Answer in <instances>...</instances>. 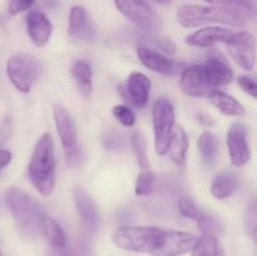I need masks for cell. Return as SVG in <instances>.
Wrapping results in <instances>:
<instances>
[{
  "label": "cell",
  "mask_w": 257,
  "mask_h": 256,
  "mask_svg": "<svg viewBox=\"0 0 257 256\" xmlns=\"http://www.w3.org/2000/svg\"><path fill=\"white\" fill-rule=\"evenodd\" d=\"M227 148L230 160L235 167H243L251 158L247 142V131L242 123H233L227 133Z\"/></svg>",
  "instance_id": "cell-9"
},
{
  "label": "cell",
  "mask_w": 257,
  "mask_h": 256,
  "mask_svg": "<svg viewBox=\"0 0 257 256\" xmlns=\"http://www.w3.org/2000/svg\"><path fill=\"white\" fill-rule=\"evenodd\" d=\"M156 3H158V4H163V5H166V4H170L171 3V0H155Z\"/></svg>",
  "instance_id": "cell-38"
},
{
  "label": "cell",
  "mask_w": 257,
  "mask_h": 256,
  "mask_svg": "<svg viewBox=\"0 0 257 256\" xmlns=\"http://www.w3.org/2000/svg\"><path fill=\"white\" fill-rule=\"evenodd\" d=\"M210 5H216V7L227 8V9L237 10V12L245 13L253 12V2L252 0H203Z\"/></svg>",
  "instance_id": "cell-28"
},
{
  "label": "cell",
  "mask_w": 257,
  "mask_h": 256,
  "mask_svg": "<svg viewBox=\"0 0 257 256\" xmlns=\"http://www.w3.org/2000/svg\"><path fill=\"white\" fill-rule=\"evenodd\" d=\"M243 223H245V230L247 235L256 241L257 237V212H256V205L255 202L251 203L247 207L245 212V218H243Z\"/></svg>",
  "instance_id": "cell-30"
},
{
  "label": "cell",
  "mask_w": 257,
  "mask_h": 256,
  "mask_svg": "<svg viewBox=\"0 0 257 256\" xmlns=\"http://www.w3.org/2000/svg\"><path fill=\"white\" fill-rule=\"evenodd\" d=\"M5 203L22 235L28 238H35L42 233V221L45 215L39 203L29 193L17 187L8 188Z\"/></svg>",
  "instance_id": "cell-3"
},
{
  "label": "cell",
  "mask_w": 257,
  "mask_h": 256,
  "mask_svg": "<svg viewBox=\"0 0 257 256\" xmlns=\"http://www.w3.org/2000/svg\"><path fill=\"white\" fill-rule=\"evenodd\" d=\"M68 32L70 35H80L85 32L87 27V12L82 7H72L69 10V17H68Z\"/></svg>",
  "instance_id": "cell-25"
},
{
  "label": "cell",
  "mask_w": 257,
  "mask_h": 256,
  "mask_svg": "<svg viewBox=\"0 0 257 256\" xmlns=\"http://www.w3.org/2000/svg\"><path fill=\"white\" fill-rule=\"evenodd\" d=\"M203 72H205V78L208 85L212 89L228 84L233 79V72L230 65L217 57H211L206 60L203 64Z\"/></svg>",
  "instance_id": "cell-15"
},
{
  "label": "cell",
  "mask_w": 257,
  "mask_h": 256,
  "mask_svg": "<svg viewBox=\"0 0 257 256\" xmlns=\"http://www.w3.org/2000/svg\"><path fill=\"white\" fill-rule=\"evenodd\" d=\"M161 48H162L165 52L170 53V54H173V53L176 52L175 44H173V43L171 42L170 39H167V38H166V39H163L162 42H161Z\"/></svg>",
  "instance_id": "cell-37"
},
{
  "label": "cell",
  "mask_w": 257,
  "mask_h": 256,
  "mask_svg": "<svg viewBox=\"0 0 257 256\" xmlns=\"http://www.w3.org/2000/svg\"><path fill=\"white\" fill-rule=\"evenodd\" d=\"M233 30L222 27H205L186 37V44L197 48H211L217 43H226Z\"/></svg>",
  "instance_id": "cell-14"
},
{
  "label": "cell",
  "mask_w": 257,
  "mask_h": 256,
  "mask_svg": "<svg viewBox=\"0 0 257 256\" xmlns=\"http://www.w3.org/2000/svg\"><path fill=\"white\" fill-rule=\"evenodd\" d=\"M42 233L47 237V240L55 247H64L67 242V237L58 222H55L53 218L44 216L42 221Z\"/></svg>",
  "instance_id": "cell-24"
},
{
  "label": "cell",
  "mask_w": 257,
  "mask_h": 256,
  "mask_svg": "<svg viewBox=\"0 0 257 256\" xmlns=\"http://www.w3.org/2000/svg\"><path fill=\"white\" fill-rule=\"evenodd\" d=\"M117 9L130 22L145 29H156L161 24L160 17L145 0H113Z\"/></svg>",
  "instance_id": "cell-8"
},
{
  "label": "cell",
  "mask_w": 257,
  "mask_h": 256,
  "mask_svg": "<svg viewBox=\"0 0 257 256\" xmlns=\"http://www.w3.org/2000/svg\"><path fill=\"white\" fill-rule=\"evenodd\" d=\"M181 90L188 97H206L212 88L208 85L207 80L205 78L203 72V65L193 64L190 67H186L181 72L180 79Z\"/></svg>",
  "instance_id": "cell-12"
},
{
  "label": "cell",
  "mask_w": 257,
  "mask_h": 256,
  "mask_svg": "<svg viewBox=\"0 0 257 256\" xmlns=\"http://www.w3.org/2000/svg\"><path fill=\"white\" fill-rule=\"evenodd\" d=\"M238 180L235 173L225 172L218 173L211 182V193L217 200H226L237 190Z\"/></svg>",
  "instance_id": "cell-20"
},
{
  "label": "cell",
  "mask_w": 257,
  "mask_h": 256,
  "mask_svg": "<svg viewBox=\"0 0 257 256\" xmlns=\"http://www.w3.org/2000/svg\"><path fill=\"white\" fill-rule=\"evenodd\" d=\"M10 133H12V122H10L9 118H4L0 122V147L7 142Z\"/></svg>",
  "instance_id": "cell-34"
},
{
  "label": "cell",
  "mask_w": 257,
  "mask_h": 256,
  "mask_svg": "<svg viewBox=\"0 0 257 256\" xmlns=\"http://www.w3.org/2000/svg\"><path fill=\"white\" fill-rule=\"evenodd\" d=\"M13 155L9 150L5 148H0V171L4 170L10 162H12Z\"/></svg>",
  "instance_id": "cell-35"
},
{
  "label": "cell",
  "mask_w": 257,
  "mask_h": 256,
  "mask_svg": "<svg viewBox=\"0 0 257 256\" xmlns=\"http://www.w3.org/2000/svg\"><path fill=\"white\" fill-rule=\"evenodd\" d=\"M152 82L147 75L141 72L131 73L127 80V93L133 104L138 108H145L150 98Z\"/></svg>",
  "instance_id": "cell-17"
},
{
  "label": "cell",
  "mask_w": 257,
  "mask_h": 256,
  "mask_svg": "<svg viewBox=\"0 0 257 256\" xmlns=\"http://www.w3.org/2000/svg\"><path fill=\"white\" fill-rule=\"evenodd\" d=\"M34 2L35 0H9L8 10H9V13L12 15L20 14V13L29 9V8L34 4Z\"/></svg>",
  "instance_id": "cell-33"
},
{
  "label": "cell",
  "mask_w": 257,
  "mask_h": 256,
  "mask_svg": "<svg viewBox=\"0 0 257 256\" xmlns=\"http://www.w3.org/2000/svg\"><path fill=\"white\" fill-rule=\"evenodd\" d=\"M157 185V176L148 168L142 170V172L137 176L136 180L135 192L137 196H150L155 192Z\"/></svg>",
  "instance_id": "cell-26"
},
{
  "label": "cell",
  "mask_w": 257,
  "mask_h": 256,
  "mask_svg": "<svg viewBox=\"0 0 257 256\" xmlns=\"http://www.w3.org/2000/svg\"><path fill=\"white\" fill-rule=\"evenodd\" d=\"M188 146H190V140L183 130L182 125L175 124L172 133H171L170 143H168V155L170 158L176 163V165L183 167L186 163V156L188 152Z\"/></svg>",
  "instance_id": "cell-18"
},
{
  "label": "cell",
  "mask_w": 257,
  "mask_h": 256,
  "mask_svg": "<svg viewBox=\"0 0 257 256\" xmlns=\"http://www.w3.org/2000/svg\"><path fill=\"white\" fill-rule=\"evenodd\" d=\"M28 175L40 195L49 196L53 192L57 176V162L53 138L49 133H44L38 141L30 158Z\"/></svg>",
  "instance_id": "cell-4"
},
{
  "label": "cell",
  "mask_w": 257,
  "mask_h": 256,
  "mask_svg": "<svg viewBox=\"0 0 257 256\" xmlns=\"http://www.w3.org/2000/svg\"><path fill=\"white\" fill-rule=\"evenodd\" d=\"M53 117H54L63 150L68 151L78 147L79 143H78L77 124H75L72 113L64 105L54 104L53 105Z\"/></svg>",
  "instance_id": "cell-10"
},
{
  "label": "cell",
  "mask_w": 257,
  "mask_h": 256,
  "mask_svg": "<svg viewBox=\"0 0 257 256\" xmlns=\"http://www.w3.org/2000/svg\"><path fill=\"white\" fill-rule=\"evenodd\" d=\"M238 85L242 88L243 92L247 93L252 98L257 97V83L252 77H247V75H241L237 79Z\"/></svg>",
  "instance_id": "cell-32"
},
{
  "label": "cell",
  "mask_w": 257,
  "mask_h": 256,
  "mask_svg": "<svg viewBox=\"0 0 257 256\" xmlns=\"http://www.w3.org/2000/svg\"><path fill=\"white\" fill-rule=\"evenodd\" d=\"M230 57L242 69L251 70L256 63V39L250 32H233L225 43Z\"/></svg>",
  "instance_id": "cell-7"
},
{
  "label": "cell",
  "mask_w": 257,
  "mask_h": 256,
  "mask_svg": "<svg viewBox=\"0 0 257 256\" xmlns=\"http://www.w3.org/2000/svg\"><path fill=\"white\" fill-rule=\"evenodd\" d=\"M191 256H225V250L215 235L203 233L196 241Z\"/></svg>",
  "instance_id": "cell-21"
},
{
  "label": "cell",
  "mask_w": 257,
  "mask_h": 256,
  "mask_svg": "<svg viewBox=\"0 0 257 256\" xmlns=\"http://www.w3.org/2000/svg\"><path fill=\"white\" fill-rule=\"evenodd\" d=\"M167 236L168 230L155 226H122L113 232L112 241L122 250L162 256Z\"/></svg>",
  "instance_id": "cell-2"
},
{
  "label": "cell",
  "mask_w": 257,
  "mask_h": 256,
  "mask_svg": "<svg viewBox=\"0 0 257 256\" xmlns=\"http://www.w3.org/2000/svg\"><path fill=\"white\" fill-rule=\"evenodd\" d=\"M132 147L137 157V162L142 170L150 168V161L147 156V147H146L145 137L140 132H135L132 135Z\"/></svg>",
  "instance_id": "cell-27"
},
{
  "label": "cell",
  "mask_w": 257,
  "mask_h": 256,
  "mask_svg": "<svg viewBox=\"0 0 257 256\" xmlns=\"http://www.w3.org/2000/svg\"><path fill=\"white\" fill-rule=\"evenodd\" d=\"M112 113L114 118H117L124 127H133L136 124V114L127 105H115L113 107Z\"/></svg>",
  "instance_id": "cell-31"
},
{
  "label": "cell",
  "mask_w": 257,
  "mask_h": 256,
  "mask_svg": "<svg viewBox=\"0 0 257 256\" xmlns=\"http://www.w3.org/2000/svg\"><path fill=\"white\" fill-rule=\"evenodd\" d=\"M152 124L155 135V150L157 155L167 153L171 133L175 127V109L167 98H157L152 107Z\"/></svg>",
  "instance_id": "cell-5"
},
{
  "label": "cell",
  "mask_w": 257,
  "mask_h": 256,
  "mask_svg": "<svg viewBox=\"0 0 257 256\" xmlns=\"http://www.w3.org/2000/svg\"><path fill=\"white\" fill-rule=\"evenodd\" d=\"M138 59L150 70L160 73L163 75H177L186 68L182 63H178L156 50L146 47H140L137 49Z\"/></svg>",
  "instance_id": "cell-11"
},
{
  "label": "cell",
  "mask_w": 257,
  "mask_h": 256,
  "mask_svg": "<svg viewBox=\"0 0 257 256\" xmlns=\"http://www.w3.org/2000/svg\"><path fill=\"white\" fill-rule=\"evenodd\" d=\"M7 74L17 90L29 93L38 75V63L28 55H13L7 62Z\"/></svg>",
  "instance_id": "cell-6"
},
{
  "label": "cell",
  "mask_w": 257,
  "mask_h": 256,
  "mask_svg": "<svg viewBox=\"0 0 257 256\" xmlns=\"http://www.w3.org/2000/svg\"><path fill=\"white\" fill-rule=\"evenodd\" d=\"M197 119L198 122L202 125H205V127H211V125L215 124V119H213L210 114H207V113L200 112L197 114Z\"/></svg>",
  "instance_id": "cell-36"
},
{
  "label": "cell",
  "mask_w": 257,
  "mask_h": 256,
  "mask_svg": "<svg viewBox=\"0 0 257 256\" xmlns=\"http://www.w3.org/2000/svg\"><path fill=\"white\" fill-rule=\"evenodd\" d=\"M0 256H3V253H2V251H0Z\"/></svg>",
  "instance_id": "cell-39"
},
{
  "label": "cell",
  "mask_w": 257,
  "mask_h": 256,
  "mask_svg": "<svg viewBox=\"0 0 257 256\" xmlns=\"http://www.w3.org/2000/svg\"><path fill=\"white\" fill-rule=\"evenodd\" d=\"M197 146L205 163L211 165V163L215 162L218 150V141L215 133L211 132V131H203L198 138Z\"/></svg>",
  "instance_id": "cell-23"
},
{
  "label": "cell",
  "mask_w": 257,
  "mask_h": 256,
  "mask_svg": "<svg viewBox=\"0 0 257 256\" xmlns=\"http://www.w3.org/2000/svg\"><path fill=\"white\" fill-rule=\"evenodd\" d=\"M27 30L33 44L38 48H43L50 40L53 25L42 10L33 9L27 14Z\"/></svg>",
  "instance_id": "cell-13"
},
{
  "label": "cell",
  "mask_w": 257,
  "mask_h": 256,
  "mask_svg": "<svg viewBox=\"0 0 257 256\" xmlns=\"http://www.w3.org/2000/svg\"><path fill=\"white\" fill-rule=\"evenodd\" d=\"M72 74L74 79L77 80L80 92L85 97H89L93 90V72L89 63L82 59L75 60L72 65Z\"/></svg>",
  "instance_id": "cell-22"
},
{
  "label": "cell",
  "mask_w": 257,
  "mask_h": 256,
  "mask_svg": "<svg viewBox=\"0 0 257 256\" xmlns=\"http://www.w3.org/2000/svg\"><path fill=\"white\" fill-rule=\"evenodd\" d=\"M178 208H180V212L182 213L185 217L191 218V220L196 221V223H200L203 218L206 217V213L202 212L190 198L182 197L178 202Z\"/></svg>",
  "instance_id": "cell-29"
},
{
  "label": "cell",
  "mask_w": 257,
  "mask_h": 256,
  "mask_svg": "<svg viewBox=\"0 0 257 256\" xmlns=\"http://www.w3.org/2000/svg\"><path fill=\"white\" fill-rule=\"evenodd\" d=\"M177 22L185 28H197L208 24H221L226 27L241 28L247 24L245 13L216 5L183 4L176 13Z\"/></svg>",
  "instance_id": "cell-1"
},
{
  "label": "cell",
  "mask_w": 257,
  "mask_h": 256,
  "mask_svg": "<svg viewBox=\"0 0 257 256\" xmlns=\"http://www.w3.org/2000/svg\"><path fill=\"white\" fill-rule=\"evenodd\" d=\"M73 198H74L75 207H77L78 213L80 218L84 222L89 230H95L98 227V208L97 205L93 201L92 196L82 187H75L73 190Z\"/></svg>",
  "instance_id": "cell-16"
},
{
  "label": "cell",
  "mask_w": 257,
  "mask_h": 256,
  "mask_svg": "<svg viewBox=\"0 0 257 256\" xmlns=\"http://www.w3.org/2000/svg\"><path fill=\"white\" fill-rule=\"evenodd\" d=\"M207 97L210 99V102L222 114L231 115V117H242V115L246 114L245 107L236 98L231 97L227 93L213 89L208 93Z\"/></svg>",
  "instance_id": "cell-19"
}]
</instances>
